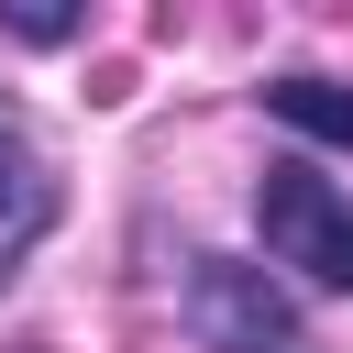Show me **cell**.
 <instances>
[{"instance_id": "1", "label": "cell", "mask_w": 353, "mask_h": 353, "mask_svg": "<svg viewBox=\"0 0 353 353\" xmlns=\"http://www.w3.org/2000/svg\"><path fill=\"white\" fill-rule=\"evenodd\" d=\"M254 232L265 265H298L309 287H353V199L309 165H265L254 176Z\"/></svg>"}, {"instance_id": "2", "label": "cell", "mask_w": 353, "mask_h": 353, "mask_svg": "<svg viewBox=\"0 0 353 353\" xmlns=\"http://www.w3.org/2000/svg\"><path fill=\"white\" fill-rule=\"evenodd\" d=\"M188 331H199L210 353H320V342L298 331L287 287H276L265 265H243V254H199V265H188Z\"/></svg>"}, {"instance_id": "3", "label": "cell", "mask_w": 353, "mask_h": 353, "mask_svg": "<svg viewBox=\"0 0 353 353\" xmlns=\"http://www.w3.org/2000/svg\"><path fill=\"white\" fill-rule=\"evenodd\" d=\"M44 221H55V165H44L33 121L0 99V287L22 276V254L44 243Z\"/></svg>"}, {"instance_id": "4", "label": "cell", "mask_w": 353, "mask_h": 353, "mask_svg": "<svg viewBox=\"0 0 353 353\" xmlns=\"http://www.w3.org/2000/svg\"><path fill=\"white\" fill-rule=\"evenodd\" d=\"M265 110H276L287 132H309V143H353V88H342V77H276Z\"/></svg>"}, {"instance_id": "5", "label": "cell", "mask_w": 353, "mask_h": 353, "mask_svg": "<svg viewBox=\"0 0 353 353\" xmlns=\"http://www.w3.org/2000/svg\"><path fill=\"white\" fill-rule=\"evenodd\" d=\"M0 22H11L22 44H66V33H77V11H55V0H11Z\"/></svg>"}]
</instances>
